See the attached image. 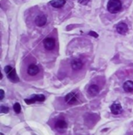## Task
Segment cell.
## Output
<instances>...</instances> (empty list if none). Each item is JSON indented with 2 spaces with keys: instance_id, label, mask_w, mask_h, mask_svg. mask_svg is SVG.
I'll return each instance as SVG.
<instances>
[{
  "instance_id": "obj_18",
  "label": "cell",
  "mask_w": 133,
  "mask_h": 135,
  "mask_svg": "<svg viewBox=\"0 0 133 135\" xmlns=\"http://www.w3.org/2000/svg\"><path fill=\"white\" fill-rule=\"evenodd\" d=\"M78 2L80 3V4H82V5H87L88 4V0H78Z\"/></svg>"
},
{
  "instance_id": "obj_9",
  "label": "cell",
  "mask_w": 133,
  "mask_h": 135,
  "mask_svg": "<svg viewBox=\"0 0 133 135\" xmlns=\"http://www.w3.org/2000/svg\"><path fill=\"white\" fill-rule=\"evenodd\" d=\"M121 105H120V103H119V102H116V103H113L111 105V107H110V110H111V112L114 114V115H118V114H119L120 112H121Z\"/></svg>"
},
{
  "instance_id": "obj_5",
  "label": "cell",
  "mask_w": 133,
  "mask_h": 135,
  "mask_svg": "<svg viewBox=\"0 0 133 135\" xmlns=\"http://www.w3.org/2000/svg\"><path fill=\"white\" fill-rule=\"evenodd\" d=\"M65 101L69 105H75V104L78 103V100L76 97V94L74 92H71V93H69L65 97Z\"/></svg>"
},
{
  "instance_id": "obj_17",
  "label": "cell",
  "mask_w": 133,
  "mask_h": 135,
  "mask_svg": "<svg viewBox=\"0 0 133 135\" xmlns=\"http://www.w3.org/2000/svg\"><path fill=\"white\" fill-rule=\"evenodd\" d=\"M8 112H9V110L6 107H2V109H1V112H3V113H7Z\"/></svg>"
},
{
  "instance_id": "obj_20",
  "label": "cell",
  "mask_w": 133,
  "mask_h": 135,
  "mask_svg": "<svg viewBox=\"0 0 133 135\" xmlns=\"http://www.w3.org/2000/svg\"><path fill=\"white\" fill-rule=\"evenodd\" d=\"M0 93H1V96H0V100H3V98H4V95H5V92L3 90H0Z\"/></svg>"
},
{
  "instance_id": "obj_1",
  "label": "cell",
  "mask_w": 133,
  "mask_h": 135,
  "mask_svg": "<svg viewBox=\"0 0 133 135\" xmlns=\"http://www.w3.org/2000/svg\"><path fill=\"white\" fill-rule=\"evenodd\" d=\"M122 4L120 0H110L108 3V11L111 14H116L121 9Z\"/></svg>"
},
{
  "instance_id": "obj_13",
  "label": "cell",
  "mask_w": 133,
  "mask_h": 135,
  "mask_svg": "<svg viewBox=\"0 0 133 135\" xmlns=\"http://www.w3.org/2000/svg\"><path fill=\"white\" fill-rule=\"evenodd\" d=\"M56 127H57V129H66V128L68 127V124H66V121H63V120H59V121H57V122H56Z\"/></svg>"
},
{
  "instance_id": "obj_7",
  "label": "cell",
  "mask_w": 133,
  "mask_h": 135,
  "mask_svg": "<svg viewBox=\"0 0 133 135\" xmlns=\"http://www.w3.org/2000/svg\"><path fill=\"white\" fill-rule=\"evenodd\" d=\"M71 69L74 70H80L83 67V62L78 59H75L71 61Z\"/></svg>"
},
{
  "instance_id": "obj_11",
  "label": "cell",
  "mask_w": 133,
  "mask_h": 135,
  "mask_svg": "<svg viewBox=\"0 0 133 135\" xmlns=\"http://www.w3.org/2000/svg\"><path fill=\"white\" fill-rule=\"evenodd\" d=\"M66 4V0H52L50 5L55 8H60Z\"/></svg>"
},
{
  "instance_id": "obj_6",
  "label": "cell",
  "mask_w": 133,
  "mask_h": 135,
  "mask_svg": "<svg viewBox=\"0 0 133 135\" xmlns=\"http://www.w3.org/2000/svg\"><path fill=\"white\" fill-rule=\"evenodd\" d=\"M116 30L119 34H121V35H124L128 32L129 30V28H128V26L126 23L124 22H119L117 26H116Z\"/></svg>"
},
{
  "instance_id": "obj_19",
  "label": "cell",
  "mask_w": 133,
  "mask_h": 135,
  "mask_svg": "<svg viewBox=\"0 0 133 135\" xmlns=\"http://www.w3.org/2000/svg\"><path fill=\"white\" fill-rule=\"evenodd\" d=\"M89 35H90V36H92V37H98V34H97V33H96V32H93V31L89 32Z\"/></svg>"
},
{
  "instance_id": "obj_8",
  "label": "cell",
  "mask_w": 133,
  "mask_h": 135,
  "mask_svg": "<svg viewBox=\"0 0 133 135\" xmlns=\"http://www.w3.org/2000/svg\"><path fill=\"white\" fill-rule=\"evenodd\" d=\"M88 92L91 97L96 96V95H98V92H99V88H98V85L92 84V85H90V86L88 87Z\"/></svg>"
},
{
  "instance_id": "obj_14",
  "label": "cell",
  "mask_w": 133,
  "mask_h": 135,
  "mask_svg": "<svg viewBox=\"0 0 133 135\" xmlns=\"http://www.w3.org/2000/svg\"><path fill=\"white\" fill-rule=\"evenodd\" d=\"M13 108H14V110L16 113H20V112H21V106H20V104L18 103V102L14 104V107Z\"/></svg>"
},
{
  "instance_id": "obj_2",
  "label": "cell",
  "mask_w": 133,
  "mask_h": 135,
  "mask_svg": "<svg viewBox=\"0 0 133 135\" xmlns=\"http://www.w3.org/2000/svg\"><path fill=\"white\" fill-rule=\"evenodd\" d=\"M5 71H6V75H7L8 78H9L11 81L13 82H18V78L16 76V70H15L12 67L10 66H6L5 68Z\"/></svg>"
},
{
  "instance_id": "obj_3",
  "label": "cell",
  "mask_w": 133,
  "mask_h": 135,
  "mask_svg": "<svg viewBox=\"0 0 133 135\" xmlns=\"http://www.w3.org/2000/svg\"><path fill=\"white\" fill-rule=\"evenodd\" d=\"M27 72L29 76H37V74L39 73V68L37 65L36 64H29L27 68Z\"/></svg>"
},
{
  "instance_id": "obj_10",
  "label": "cell",
  "mask_w": 133,
  "mask_h": 135,
  "mask_svg": "<svg viewBox=\"0 0 133 135\" xmlns=\"http://www.w3.org/2000/svg\"><path fill=\"white\" fill-rule=\"evenodd\" d=\"M35 23L38 27H43L47 23V18L43 15H40V16H37L35 19Z\"/></svg>"
},
{
  "instance_id": "obj_16",
  "label": "cell",
  "mask_w": 133,
  "mask_h": 135,
  "mask_svg": "<svg viewBox=\"0 0 133 135\" xmlns=\"http://www.w3.org/2000/svg\"><path fill=\"white\" fill-rule=\"evenodd\" d=\"M25 101H26V103L27 104H32V103H34V102H36V100H35V99H30V100H25Z\"/></svg>"
},
{
  "instance_id": "obj_12",
  "label": "cell",
  "mask_w": 133,
  "mask_h": 135,
  "mask_svg": "<svg viewBox=\"0 0 133 135\" xmlns=\"http://www.w3.org/2000/svg\"><path fill=\"white\" fill-rule=\"evenodd\" d=\"M123 90L126 92H132L133 91V81L127 80L123 84Z\"/></svg>"
},
{
  "instance_id": "obj_15",
  "label": "cell",
  "mask_w": 133,
  "mask_h": 135,
  "mask_svg": "<svg viewBox=\"0 0 133 135\" xmlns=\"http://www.w3.org/2000/svg\"><path fill=\"white\" fill-rule=\"evenodd\" d=\"M36 101H39V102H42L45 100V96L44 95H37L36 97H34Z\"/></svg>"
},
{
  "instance_id": "obj_4",
  "label": "cell",
  "mask_w": 133,
  "mask_h": 135,
  "mask_svg": "<svg viewBox=\"0 0 133 135\" xmlns=\"http://www.w3.org/2000/svg\"><path fill=\"white\" fill-rule=\"evenodd\" d=\"M43 44L47 50H52V49L55 47L56 42L55 40H54V38H52V37H47V38L44 39Z\"/></svg>"
}]
</instances>
